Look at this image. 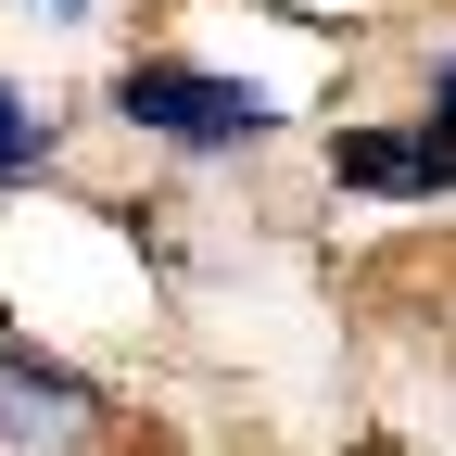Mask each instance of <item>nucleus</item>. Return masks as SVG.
<instances>
[{"mask_svg": "<svg viewBox=\"0 0 456 456\" xmlns=\"http://www.w3.org/2000/svg\"><path fill=\"white\" fill-rule=\"evenodd\" d=\"M114 114H127L140 140H165V152H254V140L279 127V102H266L254 77H216V64H191V51L114 64Z\"/></svg>", "mask_w": 456, "mask_h": 456, "instance_id": "1", "label": "nucleus"}, {"mask_svg": "<svg viewBox=\"0 0 456 456\" xmlns=\"http://www.w3.org/2000/svg\"><path fill=\"white\" fill-rule=\"evenodd\" d=\"M89 431H102V393L0 330V456H77Z\"/></svg>", "mask_w": 456, "mask_h": 456, "instance_id": "2", "label": "nucleus"}, {"mask_svg": "<svg viewBox=\"0 0 456 456\" xmlns=\"http://www.w3.org/2000/svg\"><path fill=\"white\" fill-rule=\"evenodd\" d=\"M330 178L368 191V203H444V165L419 152V127H342L330 140Z\"/></svg>", "mask_w": 456, "mask_h": 456, "instance_id": "3", "label": "nucleus"}, {"mask_svg": "<svg viewBox=\"0 0 456 456\" xmlns=\"http://www.w3.org/2000/svg\"><path fill=\"white\" fill-rule=\"evenodd\" d=\"M51 152H64V127H51V102H26L13 77H0V191L51 178Z\"/></svg>", "mask_w": 456, "mask_h": 456, "instance_id": "4", "label": "nucleus"}, {"mask_svg": "<svg viewBox=\"0 0 456 456\" xmlns=\"http://www.w3.org/2000/svg\"><path fill=\"white\" fill-rule=\"evenodd\" d=\"M406 127H419V152L444 165V191H456V38L431 51V114H406Z\"/></svg>", "mask_w": 456, "mask_h": 456, "instance_id": "5", "label": "nucleus"}, {"mask_svg": "<svg viewBox=\"0 0 456 456\" xmlns=\"http://www.w3.org/2000/svg\"><path fill=\"white\" fill-rule=\"evenodd\" d=\"M38 13H89V0H38Z\"/></svg>", "mask_w": 456, "mask_h": 456, "instance_id": "6", "label": "nucleus"}]
</instances>
